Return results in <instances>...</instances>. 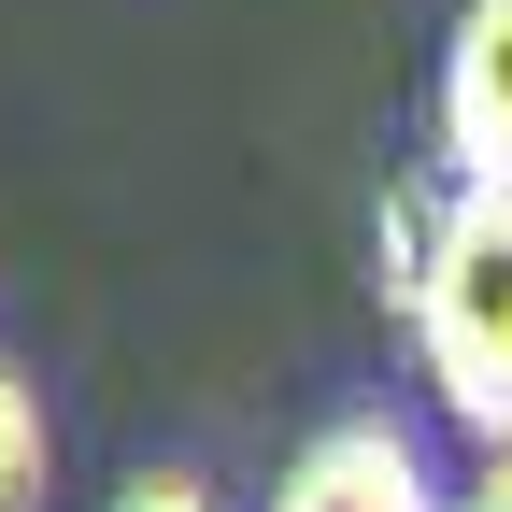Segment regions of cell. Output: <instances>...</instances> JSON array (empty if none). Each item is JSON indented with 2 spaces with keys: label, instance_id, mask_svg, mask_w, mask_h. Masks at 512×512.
<instances>
[{
  "label": "cell",
  "instance_id": "obj_3",
  "mask_svg": "<svg viewBox=\"0 0 512 512\" xmlns=\"http://www.w3.org/2000/svg\"><path fill=\"white\" fill-rule=\"evenodd\" d=\"M271 512H456V498H441L427 441H413L399 413H328V427L271 470Z\"/></svg>",
  "mask_w": 512,
  "mask_h": 512
},
{
  "label": "cell",
  "instance_id": "obj_4",
  "mask_svg": "<svg viewBox=\"0 0 512 512\" xmlns=\"http://www.w3.org/2000/svg\"><path fill=\"white\" fill-rule=\"evenodd\" d=\"M43 470H57V427H43V384L0 356V512H43Z\"/></svg>",
  "mask_w": 512,
  "mask_h": 512
},
{
  "label": "cell",
  "instance_id": "obj_1",
  "mask_svg": "<svg viewBox=\"0 0 512 512\" xmlns=\"http://www.w3.org/2000/svg\"><path fill=\"white\" fill-rule=\"evenodd\" d=\"M384 242H399L384 299H399V328L427 356V399L498 456L512 441V185H441Z\"/></svg>",
  "mask_w": 512,
  "mask_h": 512
},
{
  "label": "cell",
  "instance_id": "obj_5",
  "mask_svg": "<svg viewBox=\"0 0 512 512\" xmlns=\"http://www.w3.org/2000/svg\"><path fill=\"white\" fill-rule=\"evenodd\" d=\"M114 512H228V498H214L200 470L171 456V470H128V484H114Z\"/></svg>",
  "mask_w": 512,
  "mask_h": 512
},
{
  "label": "cell",
  "instance_id": "obj_6",
  "mask_svg": "<svg viewBox=\"0 0 512 512\" xmlns=\"http://www.w3.org/2000/svg\"><path fill=\"white\" fill-rule=\"evenodd\" d=\"M456 512H512V441H498V456H484V470L456 484Z\"/></svg>",
  "mask_w": 512,
  "mask_h": 512
},
{
  "label": "cell",
  "instance_id": "obj_2",
  "mask_svg": "<svg viewBox=\"0 0 512 512\" xmlns=\"http://www.w3.org/2000/svg\"><path fill=\"white\" fill-rule=\"evenodd\" d=\"M427 143H441V185H512V0H456L427 72Z\"/></svg>",
  "mask_w": 512,
  "mask_h": 512
}]
</instances>
